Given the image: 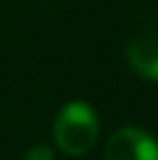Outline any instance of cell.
I'll list each match as a JSON object with an SVG mask.
<instances>
[{"label":"cell","instance_id":"1","mask_svg":"<svg viewBox=\"0 0 158 160\" xmlns=\"http://www.w3.org/2000/svg\"><path fill=\"white\" fill-rule=\"evenodd\" d=\"M98 116L93 107L86 102H70L58 112L54 123V137L68 156H81L86 153L98 139Z\"/></svg>","mask_w":158,"mask_h":160},{"label":"cell","instance_id":"2","mask_svg":"<svg viewBox=\"0 0 158 160\" xmlns=\"http://www.w3.org/2000/svg\"><path fill=\"white\" fill-rule=\"evenodd\" d=\"M105 160H158V142L140 128H121L107 142Z\"/></svg>","mask_w":158,"mask_h":160},{"label":"cell","instance_id":"3","mask_svg":"<svg viewBox=\"0 0 158 160\" xmlns=\"http://www.w3.org/2000/svg\"><path fill=\"white\" fill-rule=\"evenodd\" d=\"M126 58L130 68L140 77L158 81V40L156 37H137L128 44Z\"/></svg>","mask_w":158,"mask_h":160},{"label":"cell","instance_id":"4","mask_svg":"<svg viewBox=\"0 0 158 160\" xmlns=\"http://www.w3.org/2000/svg\"><path fill=\"white\" fill-rule=\"evenodd\" d=\"M23 160H54V153H51V148L47 144H37V146H33L30 151L26 153Z\"/></svg>","mask_w":158,"mask_h":160}]
</instances>
